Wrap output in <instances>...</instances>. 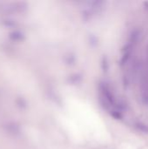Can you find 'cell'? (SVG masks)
I'll list each match as a JSON object with an SVG mask.
<instances>
[{
	"label": "cell",
	"instance_id": "cell-1",
	"mask_svg": "<svg viewBox=\"0 0 148 149\" xmlns=\"http://www.w3.org/2000/svg\"><path fill=\"white\" fill-rule=\"evenodd\" d=\"M136 128L138 130H139L140 132L143 133H148V127L145 125L140 124V123H137L136 124Z\"/></svg>",
	"mask_w": 148,
	"mask_h": 149
}]
</instances>
